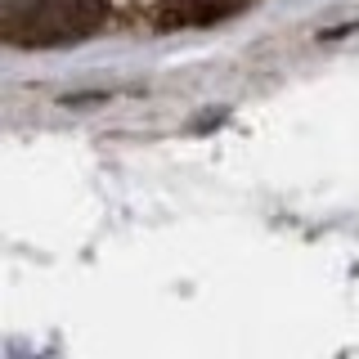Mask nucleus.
<instances>
[{"label": "nucleus", "instance_id": "nucleus-2", "mask_svg": "<svg viewBox=\"0 0 359 359\" xmlns=\"http://www.w3.org/2000/svg\"><path fill=\"white\" fill-rule=\"evenodd\" d=\"M243 0H166L157 9V27H202V22L229 18Z\"/></svg>", "mask_w": 359, "mask_h": 359}, {"label": "nucleus", "instance_id": "nucleus-1", "mask_svg": "<svg viewBox=\"0 0 359 359\" xmlns=\"http://www.w3.org/2000/svg\"><path fill=\"white\" fill-rule=\"evenodd\" d=\"M108 22L104 0H9L0 18V36L22 50H50L95 36Z\"/></svg>", "mask_w": 359, "mask_h": 359}]
</instances>
